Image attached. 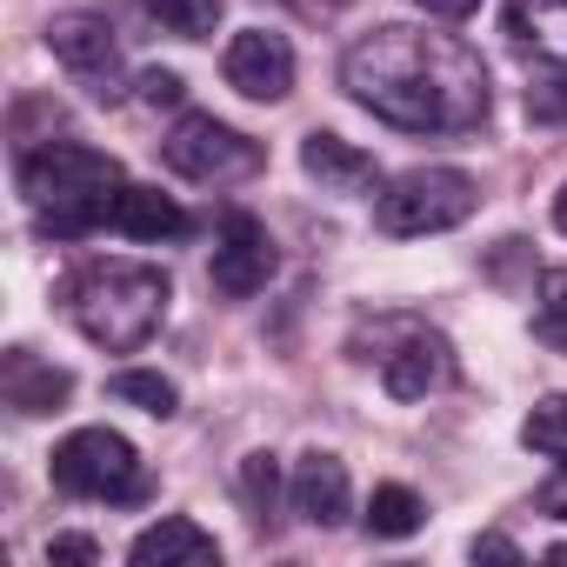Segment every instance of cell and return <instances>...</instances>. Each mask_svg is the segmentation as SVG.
Here are the masks:
<instances>
[{
  "label": "cell",
  "instance_id": "29",
  "mask_svg": "<svg viewBox=\"0 0 567 567\" xmlns=\"http://www.w3.org/2000/svg\"><path fill=\"white\" fill-rule=\"evenodd\" d=\"M554 227H560V234H567V187H560V194H554Z\"/></svg>",
  "mask_w": 567,
  "mask_h": 567
},
{
  "label": "cell",
  "instance_id": "20",
  "mask_svg": "<svg viewBox=\"0 0 567 567\" xmlns=\"http://www.w3.org/2000/svg\"><path fill=\"white\" fill-rule=\"evenodd\" d=\"M520 441H527L534 454H547V461H567V394H554V401H540V408L527 414V427H520Z\"/></svg>",
  "mask_w": 567,
  "mask_h": 567
},
{
  "label": "cell",
  "instance_id": "12",
  "mask_svg": "<svg viewBox=\"0 0 567 567\" xmlns=\"http://www.w3.org/2000/svg\"><path fill=\"white\" fill-rule=\"evenodd\" d=\"M127 560H134V567H214V560H220V540H214L200 520L167 514V520H154V527L134 534Z\"/></svg>",
  "mask_w": 567,
  "mask_h": 567
},
{
  "label": "cell",
  "instance_id": "9",
  "mask_svg": "<svg viewBox=\"0 0 567 567\" xmlns=\"http://www.w3.org/2000/svg\"><path fill=\"white\" fill-rule=\"evenodd\" d=\"M48 48H54V61H61L68 74H81V81H114V68H121V48H114L107 14H54Z\"/></svg>",
  "mask_w": 567,
  "mask_h": 567
},
{
  "label": "cell",
  "instance_id": "3",
  "mask_svg": "<svg viewBox=\"0 0 567 567\" xmlns=\"http://www.w3.org/2000/svg\"><path fill=\"white\" fill-rule=\"evenodd\" d=\"M167 274L147 267V260H87L74 274V288H68V315L74 328L107 348V354H134L154 341V328L167 321Z\"/></svg>",
  "mask_w": 567,
  "mask_h": 567
},
{
  "label": "cell",
  "instance_id": "14",
  "mask_svg": "<svg viewBox=\"0 0 567 567\" xmlns=\"http://www.w3.org/2000/svg\"><path fill=\"white\" fill-rule=\"evenodd\" d=\"M301 167L328 194H368L374 187V154L354 147V141H341V134H308L301 141Z\"/></svg>",
  "mask_w": 567,
  "mask_h": 567
},
{
  "label": "cell",
  "instance_id": "13",
  "mask_svg": "<svg viewBox=\"0 0 567 567\" xmlns=\"http://www.w3.org/2000/svg\"><path fill=\"white\" fill-rule=\"evenodd\" d=\"M68 394H74V374L41 361V354H28V348H14L8 361H0V401H8L14 414H54V408H68Z\"/></svg>",
  "mask_w": 567,
  "mask_h": 567
},
{
  "label": "cell",
  "instance_id": "22",
  "mask_svg": "<svg viewBox=\"0 0 567 567\" xmlns=\"http://www.w3.org/2000/svg\"><path fill=\"white\" fill-rule=\"evenodd\" d=\"M240 501L254 507V520L274 514V501H280V461L274 454H247L240 461Z\"/></svg>",
  "mask_w": 567,
  "mask_h": 567
},
{
  "label": "cell",
  "instance_id": "21",
  "mask_svg": "<svg viewBox=\"0 0 567 567\" xmlns=\"http://www.w3.org/2000/svg\"><path fill=\"white\" fill-rule=\"evenodd\" d=\"M534 334L547 348L567 354V267H547L540 274V315H534Z\"/></svg>",
  "mask_w": 567,
  "mask_h": 567
},
{
  "label": "cell",
  "instance_id": "16",
  "mask_svg": "<svg viewBox=\"0 0 567 567\" xmlns=\"http://www.w3.org/2000/svg\"><path fill=\"white\" fill-rule=\"evenodd\" d=\"M107 227H121L127 240H174V234H187V214H181L161 187H121Z\"/></svg>",
  "mask_w": 567,
  "mask_h": 567
},
{
  "label": "cell",
  "instance_id": "11",
  "mask_svg": "<svg viewBox=\"0 0 567 567\" xmlns=\"http://www.w3.org/2000/svg\"><path fill=\"white\" fill-rule=\"evenodd\" d=\"M288 501H295V514L301 520H315V527H341L348 520V507H354V494H348V467L334 461V454H301L295 461V481H288Z\"/></svg>",
  "mask_w": 567,
  "mask_h": 567
},
{
  "label": "cell",
  "instance_id": "26",
  "mask_svg": "<svg viewBox=\"0 0 567 567\" xmlns=\"http://www.w3.org/2000/svg\"><path fill=\"white\" fill-rule=\"evenodd\" d=\"M474 560H520V547L507 534H474Z\"/></svg>",
  "mask_w": 567,
  "mask_h": 567
},
{
  "label": "cell",
  "instance_id": "6",
  "mask_svg": "<svg viewBox=\"0 0 567 567\" xmlns=\"http://www.w3.org/2000/svg\"><path fill=\"white\" fill-rule=\"evenodd\" d=\"M161 161L174 174H187V181H240V174H254L267 161V147L247 141L240 127L214 121V114H181V127L161 141Z\"/></svg>",
  "mask_w": 567,
  "mask_h": 567
},
{
  "label": "cell",
  "instance_id": "19",
  "mask_svg": "<svg viewBox=\"0 0 567 567\" xmlns=\"http://www.w3.org/2000/svg\"><path fill=\"white\" fill-rule=\"evenodd\" d=\"M114 401H134V408H141V414H154V421H167V414L181 408L174 381H167V374H147V368H127V374H114Z\"/></svg>",
  "mask_w": 567,
  "mask_h": 567
},
{
  "label": "cell",
  "instance_id": "1",
  "mask_svg": "<svg viewBox=\"0 0 567 567\" xmlns=\"http://www.w3.org/2000/svg\"><path fill=\"white\" fill-rule=\"evenodd\" d=\"M341 87L401 134H474L487 121V68L454 34L374 28L341 54Z\"/></svg>",
  "mask_w": 567,
  "mask_h": 567
},
{
  "label": "cell",
  "instance_id": "5",
  "mask_svg": "<svg viewBox=\"0 0 567 567\" xmlns=\"http://www.w3.org/2000/svg\"><path fill=\"white\" fill-rule=\"evenodd\" d=\"M474 181L461 167H408L401 181L381 187L374 200V227L394 234V240H414V234H447L474 214Z\"/></svg>",
  "mask_w": 567,
  "mask_h": 567
},
{
  "label": "cell",
  "instance_id": "2",
  "mask_svg": "<svg viewBox=\"0 0 567 567\" xmlns=\"http://www.w3.org/2000/svg\"><path fill=\"white\" fill-rule=\"evenodd\" d=\"M121 187H127L121 161L101 147H81V141H48L21 161V194H28L41 234H54V240H81L101 220H114Z\"/></svg>",
  "mask_w": 567,
  "mask_h": 567
},
{
  "label": "cell",
  "instance_id": "15",
  "mask_svg": "<svg viewBox=\"0 0 567 567\" xmlns=\"http://www.w3.org/2000/svg\"><path fill=\"white\" fill-rule=\"evenodd\" d=\"M507 41L547 68H567V0H507Z\"/></svg>",
  "mask_w": 567,
  "mask_h": 567
},
{
  "label": "cell",
  "instance_id": "27",
  "mask_svg": "<svg viewBox=\"0 0 567 567\" xmlns=\"http://www.w3.org/2000/svg\"><path fill=\"white\" fill-rule=\"evenodd\" d=\"M540 514H554V520H567V467L540 487Z\"/></svg>",
  "mask_w": 567,
  "mask_h": 567
},
{
  "label": "cell",
  "instance_id": "28",
  "mask_svg": "<svg viewBox=\"0 0 567 567\" xmlns=\"http://www.w3.org/2000/svg\"><path fill=\"white\" fill-rule=\"evenodd\" d=\"M421 8H427L434 21H467V14L481 8V0H421Z\"/></svg>",
  "mask_w": 567,
  "mask_h": 567
},
{
  "label": "cell",
  "instance_id": "23",
  "mask_svg": "<svg viewBox=\"0 0 567 567\" xmlns=\"http://www.w3.org/2000/svg\"><path fill=\"white\" fill-rule=\"evenodd\" d=\"M527 114L534 121H567V68H547L527 81Z\"/></svg>",
  "mask_w": 567,
  "mask_h": 567
},
{
  "label": "cell",
  "instance_id": "24",
  "mask_svg": "<svg viewBox=\"0 0 567 567\" xmlns=\"http://www.w3.org/2000/svg\"><path fill=\"white\" fill-rule=\"evenodd\" d=\"M134 94H141L147 107H181V94H187V87H181V74H167V68H147V74L134 81Z\"/></svg>",
  "mask_w": 567,
  "mask_h": 567
},
{
  "label": "cell",
  "instance_id": "17",
  "mask_svg": "<svg viewBox=\"0 0 567 567\" xmlns=\"http://www.w3.org/2000/svg\"><path fill=\"white\" fill-rule=\"evenodd\" d=\"M421 520H427V507H421L414 487H401V481L374 487V501H368V534H381V540H408Z\"/></svg>",
  "mask_w": 567,
  "mask_h": 567
},
{
  "label": "cell",
  "instance_id": "8",
  "mask_svg": "<svg viewBox=\"0 0 567 567\" xmlns=\"http://www.w3.org/2000/svg\"><path fill=\"white\" fill-rule=\"evenodd\" d=\"M207 274H214V295H227V301L260 295L267 280H274V240H267V227H260L254 214H227Z\"/></svg>",
  "mask_w": 567,
  "mask_h": 567
},
{
  "label": "cell",
  "instance_id": "7",
  "mask_svg": "<svg viewBox=\"0 0 567 567\" xmlns=\"http://www.w3.org/2000/svg\"><path fill=\"white\" fill-rule=\"evenodd\" d=\"M220 74L247 101H288V87H295V48H288V34H274V28H240L227 41V54H220Z\"/></svg>",
  "mask_w": 567,
  "mask_h": 567
},
{
  "label": "cell",
  "instance_id": "25",
  "mask_svg": "<svg viewBox=\"0 0 567 567\" xmlns=\"http://www.w3.org/2000/svg\"><path fill=\"white\" fill-rule=\"evenodd\" d=\"M48 560H54V567H94L101 547H94L87 534H54V540H48Z\"/></svg>",
  "mask_w": 567,
  "mask_h": 567
},
{
  "label": "cell",
  "instance_id": "4",
  "mask_svg": "<svg viewBox=\"0 0 567 567\" xmlns=\"http://www.w3.org/2000/svg\"><path fill=\"white\" fill-rule=\"evenodd\" d=\"M48 474H54V487L74 494V501H114V507L147 501V467H141L134 441L114 434V427H81V434H68V441L54 447Z\"/></svg>",
  "mask_w": 567,
  "mask_h": 567
},
{
  "label": "cell",
  "instance_id": "10",
  "mask_svg": "<svg viewBox=\"0 0 567 567\" xmlns=\"http://www.w3.org/2000/svg\"><path fill=\"white\" fill-rule=\"evenodd\" d=\"M381 381L394 401H427L434 388L454 381V348L441 334H408L394 354H381Z\"/></svg>",
  "mask_w": 567,
  "mask_h": 567
},
{
  "label": "cell",
  "instance_id": "18",
  "mask_svg": "<svg viewBox=\"0 0 567 567\" xmlns=\"http://www.w3.org/2000/svg\"><path fill=\"white\" fill-rule=\"evenodd\" d=\"M141 8L161 34H181V41H207L220 28V0H141Z\"/></svg>",
  "mask_w": 567,
  "mask_h": 567
}]
</instances>
